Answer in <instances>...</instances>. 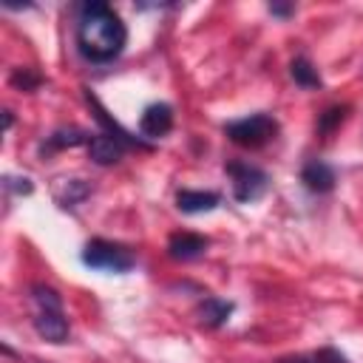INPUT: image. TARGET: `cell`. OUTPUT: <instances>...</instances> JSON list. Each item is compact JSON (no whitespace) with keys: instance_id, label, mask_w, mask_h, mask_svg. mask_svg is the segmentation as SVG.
<instances>
[{"instance_id":"6da1fadb","label":"cell","mask_w":363,"mask_h":363,"mask_svg":"<svg viewBox=\"0 0 363 363\" xmlns=\"http://www.w3.org/2000/svg\"><path fill=\"white\" fill-rule=\"evenodd\" d=\"M77 51L94 62V65H108L113 62L125 45H128V26L122 17L102 0H88L77 11V28H74Z\"/></svg>"},{"instance_id":"7a4b0ae2","label":"cell","mask_w":363,"mask_h":363,"mask_svg":"<svg viewBox=\"0 0 363 363\" xmlns=\"http://www.w3.org/2000/svg\"><path fill=\"white\" fill-rule=\"evenodd\" d=\"M31 309H34V329L48 343H65L71 337V326L62 309V298L48 284H31Z\"/></svg>"},{"instance_id":"3957f363","label":"cell","mask_w":363,"mask_h":363,"mask_svg":"<svg viewBox=\"0 0 363 363\" xmlns=\"http://www.w3.org/2000/svg\"><path fill=\"white\" fill-rule=\"evenodd\" d=\"M82 264L91 267V269H99V272L122 275V272H130L136 267V255L122 244H113V241H105V238H94L82 250Z\"/></svg>"},{"instance_id":"277c9868","label":"cell","mask_w":363,"mask_h":363,"mask_svg":"<svg viewBox=\"0 0 363 363\" xmlns=\"http://www.w3.org/2000/svg\"><path fill=\"white\" fill-rule=\"evenodd\" d=\"M224 133L230 136V142H235L238 147H264L269 139H275L278 133V122L269 113H252L244 119H235L230 125H224Z\"/></svg>"},{"instance_id":"5b68a950","label":"cell","mask_w":363,"mask_h":363,"mask_svg":"<svg viewBox=\"0 0 363 363\" xmlns=\"http://www.w3.org/2000/svg\"><path fill=\"white\" fill-rule=\"evenodd\" d=\"M227 176L233 182V199L241 204L258 201L269 187V176L250 162H227Z\"/></svg>"},{"instance_id":"8992f818","label":"cell","mask_w":363,"mask_h":363,"mask_svg":"<svg viewBox=\"0 0 363 363\" xmlns=\"http://www.w3.org/2000/svg\"><path fill=\"white\" fill-rule=\"evenodd\" d=\"M173 128V108L167 102H153L139 116V130L145 139H162Z\"/></svg>"},{"instance_id":"52a82bcc","label":"cell","mask_w":363,"mask_h":363,"mask_svg":"<svg viewBox=\"0 0 363 363\" xmlns=\"http://www.w3.org/2000/svg\"><path fill=\"white\" fill-rule=\"evenodd\" d=\"M207 238L199 233H173L167 241V255L173 261H196L207 252Z\"/></svg>"},{"instance_id":"ba28073f","label":"cell","mask_w":363,"mask_h":363,"mask_svg":"<svg viewBox=\"0 0 363 363\" xmlns=\"http://www.w3.org/2000/svg\"><path fill=\"white\" fill-rule=\"evenodd\" d=\"M125 153V142H119L116 136L111 133H94L91 142H88V156L94 164L99 167H108V164H116Z\"/></svg>"},{"instance_id":"9c48e42d","label":"cell","mask_w":363,"mask_h":363,"mask_svg":"<svg viewBox=\"0 0 363 363\" xmlns=\"http://www.w3.org/2000/svg\"><path fill=\"white\" fill-rule=\"evenodd\" d=\"M301 182H303V187L312 190V193H329V190L335 187L337 176H335L332 164H326V162H320V159H309V162L301 167Z\"/></svg>"},{"instance_id":"30bf717a","label":"cell","mask_w":363,"mask_h":363,"mask_svg":"<svg viewBox=\"0 0 363 363\" xmlns=\"http://www.w3.org/2000/svg\"><path fill=\"white\" fill-rule=\"evenodd\" d=\"M218 204H221V196L213 193V190H179V193H176V207H179L182 213H190V216H196V213H210V210H216Z\"/></svg>"},{"instance_id":"8fae6325","label":"cell","mask_w":363,"mask_h":363,"mask_svg":"<svg viewBox=\"0 0 363 363\" xmlns=\"http://www.w3.org/2000/svg\"><path fill=\"white\" fill-rule=\"evenodd\" d=\"M196 315H199V320L204 323V326H221V323H227V318L233 315V303L230 301H221V298H204L201 303H199V309H196Z\"/></svg>"},{"instance_id":"7c38bea8","label":"cell","mask_w":363,"mask_h":363,"mask_svg":"<svg viewBox=\"0 0 363 363\" xmlns=\"http://www.w3.org/2000/svg\"><path fill=\"white\" fill-rule=\"evenodd\" d=\"M91 196V184L82 182V179H65L60 187H57V201L60 207H77L79 201H85Z\"/></svg>"},{"instance_id":"4fadbf2b","label":"cell","mask_w":363,"mask_h":363,"mask_svg":"<svg viewBox=\"0 0 363 363\" xmlns=\"http://www.w3.org/2000/svg\"><path fill=\"white\" fill-rule=\"evenodd\" d=\"M82 142H91V136H88L85 130H79V128H60V130H54V133L45 139L43 150H62V147H77V145H82Z\"/></svg>"},{"instance_id":"5bb4252c","label":"cell","mask_w":363,"mask_h":363,"mask_svg":"<svg viewBox=\"0 0 363 363\" xmlns=\"http://www.w3.org/2000/svg\"><path fill=\"white\" fill-rule=\"evenodd\" d=\"M289 74L301 88H320V74L306 57H295L289 62Z\"/></svg>"},{"instance_id":"9a60e30c","label":"cell","mask_w":363,"mask_h":363,"mask_svg":"<svg viewBox=\"0 0 363 363\" xmlns=\"http://www.w3.org/2000/svg\"><path fill=\"white\" fill-rule=\"evenodd\" d=\"M278 363H349L337 349L326 346V349H318V352H306V354H295V357H284Z\"/></svg>"},{"instance_id":"2e32d148","label":"cell","mask_w":363,"mask_h":363,"mask_svg":"<svg viewBox=\"0 0 363 363\" xmlns=\"http://www.w3.org/2000/svg\"><path fill=\"white\" fill-rule=\"evenodd\" d=\"M346 105H332V108H326L323 113H320V119H318V133L320 136H329L343 119H346Z\"/></svg>"},{"instance_id":"e0dca14e","label":"cell","mask_w":363,"mask_h":363,"mask_svg":"<svg viewBox=\"0 0 363 363\" xmlns=\"http://www.w3.org/2000/svg\"><path fill=\"white\" fill-rule=\"evenodd\" d=\"M11 85L20 88V91H34V88L40 85V77H37L31 68H17V71L11 74Z\"/></svg>"},{"instance_id":"ac0fdd59","label":"cell","mask_w":363,"mask_h":363,"mask_svg":"<svg viewBox=\"0 0 363 363\" xmlns=\"http://www.w3.org/2000/svg\"><path fill=\"white\" fill-rule=\"evenodd\" d=\"M3 184H6V190H11V193H20V196H28V193L34 190V184H31V182H28L26 176H23V179L6 176V182H3Z\"/></svg>"},{"instance_id":"d6986e66","label":"cell","mask_w":363,"mask_h":363,"mask_svg":"<svg viewBox=\"0 0 363 363\" xmlns=\"http://www.w3.org/2000/svg\"><path fill=\"white\" fill-rule=\"evenodd\" d=\"M269 11H272V14H281V17H286V14H292V11H295V6H281V3H269Z\"/></svg>"}]
</instances>
